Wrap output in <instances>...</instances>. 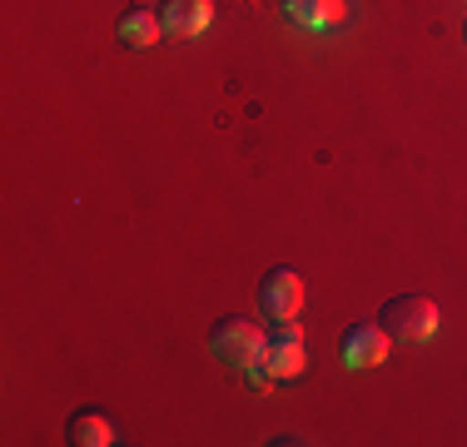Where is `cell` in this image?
I'll list each match as a JSON object with an SVG mask.
<instances>
[{
	"label": "cell",
	"instance_id": "cell-6",
	"mask_svg": "<svg viewBox=\"0 0 467 447\" xmlns=\"http://www.w3.org/2000/svg\"><path fill=\"white\" fill-rule=\"evenodd\" d=\"M160 20H164L170 36H184V40L204 36V30L214 26V0H164Z\"/></svg>",
	"mask_w": 467,
	"mask_h": 447
},
{
	"label": "cell",
	"instance_id": "cell-2",
	"mask_svg": "<svg viewBox=\"0 0 467 447\" xmlns=\"http://www.w3.org/2000/svg\"><path fill=\"white\" fill-rule=\"evenodd\" d=\"M383 328L388 338L398 343H428L438 333V304L428 294H408V298H393L383 304Z\"/></svg>",
	"mask_w": 467,
	"mask_h": 447
},
{
	"label": "cell",
	"instance_id": "cell-7",
	"mask_svg": "<svg viewBox=\"0 0 467 447\" xmlns=\"http://www.w3.org/2000/svg\"><path fill=\"white\" fill-rule=\"evenodd\" d=\"M284 16L298 30H328L338 20H348V0H284Z\"/></svg>",
	"mask_w": 467,
	"mask_h": 447
},
{
	"label": "cell",
	"instance_id": "cell-3",
	"mask_svg": "<svg viewBox=\"0 0 467 447\" xmlns=\"http://www.w3.org/2000/svg\"><path fill=\"white\" fill-rule=\"evenodd\" d=\"M264 343H269V333L249 318H234V313L219 318L214 333H209V348H214V358H224L229 368H249L254 358L264 353Z\"/></svg>",
	"mask_w": 467,
	"mask_h": 447
},
{
	"label": "cell",
	"instance_id": "cell-4",
	"mask_svg": "<svg viewBox=\"0 0 467 447\" xmlns=\"http://www.w3.org/2000/svg\"><path fill=\"white\" fill-rule=\"evenodd\" d=\"M259 308L264 318L284 323V318H298V308H304V278L294 274V268H269L259 284Z\"/></svg>",
	"mask_w": 467,
	"mask_h": 447
},
{
	"label": "cell",
	"instance_id": "cell-9",
	"mask_svg": "<svg viewBox=\"0 0 467 447\" xmlns=\"http://www.w3.org/2000/svg\"><path fill=\"white\" fill-rule=\"evenodd\" d=\"M70 442H80V447H109V442H115V422L99 418V412H75V418H70Z\"/></svg>",
	"mask_w": 467,
	"mask_h": 447
},
{
	"label": "cell",
	"instance_id": "cell-8",
	"mask_svg": "<svg viewBox=\"0 0 467 447\" xmlns=\"http://www.w3.org/2000/svg\"><path fill=\"white\" fill-rule=\"evenodd\" d=\"M160 36H164V20L154 16L150 5H135V10L119 16V40H125L130 50H150V45H160Z\"/></svg>",
	"mask_w": 467,
	"mask_h": 447
},
{
	"label": "cell",
	"instance_id": "cell-1",
	"mask_svg": "<svg viewBox=\"0 0 467 447\" xmlns=\"http://www.w3.org/2000/svg\"><path fill=\"white\" fill-rule=\"evenodd\" d=\"M308 368V348H304V328H298V318H284L279 328L269 333V343H264V353L249 363V378L259 388L279 383V378H298Z\"/></svg>",
	"mask_w": 467,
	"mask_h": 447
},
{
	"label": "cell",
	"instance_id": "cell-5",
	"mask_svg": "<svg viewBox=\"0 0 467 447\" xmlns=\"http://www.w3.org/2000/svg\"><path fill=\"white\" fill-rule=\"evenodd\" d=\"M338 353H343V363H348V368L383 363V358H388V328H383V323H353V328L343 333Z\"/></svg>",
	"mask_w": 467,
	"mask_h": 447
}]
</instances>
